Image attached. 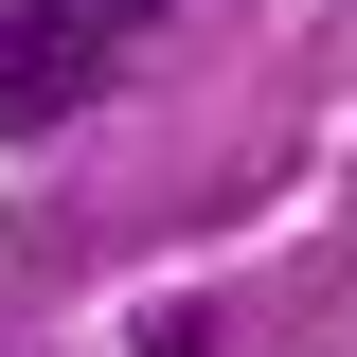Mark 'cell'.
Masks as SVG:
<instances>
[{"label": "cell", "mask_w": 357, "mask_h": 357, "mask_svg": "<svg viewBox=\"0 0 357 357\" xmlns=\"http://www.w3.org/2000/svg\"><path fill=\"white\" fill-rule=\"evenodd\" d=\"M143 18H161V0H0V126L89 107V89L143 54Z\"/></svg>", "instance_id": "1"}, {"label": "cell", "mask_w": 357, "mask_h": 357, "mask_svg": "<svg viewBox=\"0 0 357 357\" xmlns=\"http://www.w3.org/2000/svg\"><path fill=\"white\" fill-rule=\"evenodd\" d=\"M143 357H215V321H197V304H161V321H143Z\"/></svg>", "instance_id": "2"}]
</instances>
